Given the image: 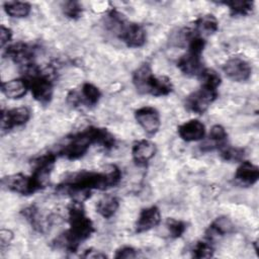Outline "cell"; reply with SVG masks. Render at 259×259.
<instances>
[{
    "mask_svg": "<svg viewBox=\"0 0 259 259\" xmlns=\"http://www.w3.org/2000/svg\"><path fill=\"white\" fill-rule=\"evenodd\" d=\"M121 172L115 165H108L102 172L82 170L68 176L58 189L70 194L73 200L82 202L90 196L92 189L105 190L119 183Z\"/></svg>",
    "mask_w": 259,
    "mask_h": 259,
    "instance_id": "obj_1",
    "label": "cell"
},
{
    "mask_svg": "<svg viewBox=\"0 0 259 259\" xmlns=\"http://www.w3.org/2000/svg\"><path fill=\"white\" fill-rule=\"evenodd\" d=\"M70 228L53 242L54 246L68 252H76L81 242L90 238L94 232L92 221L86 215L82 202L73 200L68 208Z\"/></svg>",
    "mask_w": 259,
    "mask_h": 259,
    "instance_id": "obj_2",
    "label": "cell"
},
{
    "mask_svg": "<svg viewBox=\"0 0 259 259\" xmlns=\"http://www.w3.org/2000/svg\"><path fill=\"white\" fill-rule=\"evenodd\" d=\"M133 82L141 94L158 97L168 95L173 90L171 80L166 76H155L149 64H143L134 72Z\"/></svg>",
    "mask_w": 259,
    "mask_h": 259,
    "instance_id": "obj_3",
    "label": "cell"
},
{
    "mask_svg": "<svg viewBox=\"0 0 259 259\" xmlns=\"http://www.w3.org/2000/svg\"><path fill=\"white\" fill-rule=\"evenodd\" d=\"M67 139L69 142L62 146L55 154L68 160L79 159L88 151L92 144H95V126H89Z\"/></svg>",
    "mask_w": 259,
    "mask_h": 259,
    "instance_id": "obj_4",
    "label": "cell"
},
{
    "mask_svg": "<svg viewBox=\"0 0 259 259\" xmlns=\"http://www.w3.org/2000/svg\"><path fill=\"white\" fill-rule=\"evenodd\" d=\"M218 90L201 86L197 91L186 97L185 106L189 111L201 114L207 110L209 105L217 99Z\"/></svg>",
    "mask_w": 259,
    "mask_h": 259,
    "instance_id": "obj_5",
    "label": "cell"
},
{
    "mask_svg": "<svg viewBox=\"0 0 259 259\" xmlns=\"http://www.w3.org/2000/svg\"><path fill=\"white\" fill-rule=\"evenodd\" d=\"M116 35L130 48H139L146 42V31L141 24L125 21Z\"/></svg>",
    "mask_w": 259,
    "mask_h": 259,
    "instance_id": "obj_6",
    "label": "cell"
},
{
    "mask_svg": "<svg viewBox=\"0 0 259 259\" xmlns=\"http://www.w3.org/2000/svg\"><path fill=\"white\" fill-rule=\"evenodd\" d=\"M135 118L149 136H154L160 128V114L154 107L144 106L138 108L135 111Z\"/></svg>",
    "mask_w": 259,
    "mask_h": 259,
    "instance_id": "obj_7",
    "label": "cell"
},
{
    "mask_svg": "<svg viewBox=\"0 0 259 259\" xmlns=\"http://www.w3.org/2000/svg\"><path fill=\"white\" fill-rule=\"evenodd\" d=\"M223 71L226 76L236 82H243L250 78L252 69L250 64L239 57L229 59L223 66Z\"/></svg>",
    "mask_w": 259,
    "mask_h": 259,
    "instance_id": "obj_8",
    "label": "cell"
},
{
    "mask_svg": "<svg viewBox=\"0 0 259 259\" xmlns=\"http://www.w3.org/2000/svg\"><path fill=\"white\" fill-rule=\"evenodd\" d=\"M30 118V110L25 106L15 107L1 112V128L9 131L15 126L25 124Z\"/></svg>",
    "mask_w": 259,
    "mask_h": 259,
    "instance_id": "obj_9",
    "label": "cell"
},
{
    "mask_svg": "<svg viewBox=\"0 0 259 259\" xmlns=\"http://www.w3.org/2000/svg\"><path fill=\"white\" fill-rule=\"evenodd\" d=\"M1 182L6 189L22 195H29L35 192L30 176H25L21 173L3 177Z\"/></svg>",
    "mask_w": 259,
    "mask_h": 259,
    "instance_id": "obj_10",
    "label": "cell"
},
{
    "mask_svg": "<svg viewBox=\"0 0 259 259\" xmlns=\"http://www.w3.org/2000/svg\"><path fill=\"white\" fill-rule=\"evenodd\" d=\"M4 54L13 62L24 67L33 63L32 61L34 57V49L27 44L16 42L7 47Z\"/></svg>",
    "mask_w": 259,
    "mask_h": 259,
    "instance_id": "obj_11",
    "label": "cell"
},
{
    "mask_svg": "<svg viewBox=\"0 0 259 259\" xmlns=\"http://www.w3.org/2000/svg\"><path fill=\"white\" fill-rule=\"evenodd\" d=\"M157 152L156 145L149 140L135 142L132 148V156L135 163L139 166H146Z\"/></svg>",
    "mask_w": 259,
    "mask_h": 259,
    "instance_id": "obj_12",
    "label": "cell"
},
{
    "mask_svg": "<svg viewBox=\"0 0 259 259\" xmlns=\"http://www.w3.org/2000/svg\"><path fill=\"white\" fill-rule=\"evenodd\" d=\"M161 222L160 210L156 205L143 208L136 223V233H144L155 227Z\"/></svg>",
    "mask_w": 259,
    "mask_h": 259,
    "instance_id": "obj_13",
    "label": "cell"
},
{
    "mask_svg": "<svg viewBox=\"0 0 259 259\" xmlns=\"http://www.w3.org/2000/svg\"><path fill=\"white\" fill-rule=\"evenodd\" d=\"M178 135L185 142L200 141L205 136V126L198 119H190L178 126Z\"/></svg>",
    "mask_w": 259,
    "mask_h": 259,
    "instance_id": "obj_14",
    "label": "cell"
},
{
    "mask_svg": "<svg viewBox=\"0 0 259 259\" xmlns=\"http://www.w3.org/2000/svg\"><path fill=\"white\" fill-rule=\"evenodd\" d=\"M177 67L187 76H199L204 69L202 66L201 55L189 51L178 60Z\"/></svg>",
    "mask_w": 259,
    "mask_h": 259,
    "instance_id": "obj_15",
    "label": "cell"
},
{
    "mask_svg": "<svg viewBox=\"0 0 259 259\" xmlns=\"http://www.w3.org/2000/svg\"><path fill=\"white\" fill-rule=\"evenodd\" d=\"M259 168L249 161H242L237 168L235 179L244 186H252L258 181Z\"/></svg>",
    "mask_w": 259,
    "mask_h": 259,
    "instance_id": "obj_16",
    "label": "cell"
},
{
    "mask_svg": "<svg viewBox=\"0 0 259 259\" xmlns=\"http://www.w3.org/2000/svg\"><path fill=\"white\" fill-rule=\"evenodd\" d=\"M234 231V225L227 217L217 218L205 231V238L212 243L213 240L226 236Z\"/></svg>",
    "mask_w": 259,
    "mask_h": 259,
    "instance_id": "obj_17",
    "label": "cell"
},
{
    "mask_svg": "<svg viewBox=\"0 0 259 259\" xmlns=\"http://www.w3.org/2000/svg\"><path fill=\"white\" fill-rule=\"evenodd\" d=\"M28 89V84L24 78L11 79L3 82L1 85L2 93L9 99H19L23 97Z\"/></svg>",
    "mask_w": 259,
    "mask_h": 259,
    "instance_id": "obj_18",
    "label": "cell"
},
{
    "mask_svg": "<svg viewBox=\"0 0 259 259\" xmlns=\"http://www.w3.org/2000/svg\"><path fill=\"white\" fill-rule=\"evenodd\" d=\"M228 134L225 127L221 124H214L210 128L208 139L205 143L201 144V151H211L213 149H220L226 145Z\"/></svg>",
    "mask_w": 259,
    "mask_h": 259,
    "instance_id": "obj_19",
    "label": "cell"
},
{
    "mask_svg": "<svg viewBox=\"0 0 259 259\" xmlns=\"http://www.w3.org/2000/svg\"><path fill=\"white\" fill-rule=\"evenodd\" d=\"M194 32L201 36L205 37L210 34H213L219 29L218 19L212 14H204L197 18L194 22Z\"/></svg>",
    "mask_w": 259,
    "mask_h": 259,
    "instance_id": "obj_20",
    "label": "cell"
},
{
    "mask_svg": "<svg viewBox=\"0 0 259 259\" xmlns=\"http://www.w3.org/2000/svg\"><path fill=\"white\" fill-rule=\"evenodd\" d=\"M118 206V199L115 196L108 194L98 200L96 204V210L101 217L105 219H110L116 212Z\"/></svg>",
    "mask_w": 259,
    "mask_h": 259,
    "instance_id": "obj_21",
    "label": "cell"
},
{
    "mask_svg": "<svg viewBox=\"0 0 259 259\" xmlns=\"http://www.w3.org/2000/svg\"><path fill=\"white\" fill-rule=\"evenodd\" d=\"M79 94L81 98V103L86 104L87 106L96 105L101 97L100 90L95 85L88 82L82 85L81 91L79 92Z\"/></svg>",
    "mask_w": 259,
    "mask_h": 259,
    "instance_id": "obj_22",
    "label": "cell"
},
{
    "mask_svg": "<svg viewBox=\"0 0 259 259\" xmlns=\"http://www.w3.org/2000/svg\"><path fill=\"white\" fill-rule=\"evenodd\" d=\"M4 10L11 17L22 18L30 13L31 6L27 2L8 1L4 3Z\"/></svg>",
    "mask_w": 259,
    "mask_h": 259,
    "instance_id": "obj_23",
    "label": "cell"
},
{
    "mask_svg": "<svg viewBox=\"0 0 259 259\" xmlns=\"http://www.w3.org/2000/svg\"><path fill=\"white\" fill-rule=\"evenodd\" d=\"M221 3L229 7L232 15H247L252 12L254 7V2L248 0H231Z\"/></svg>",
    "mask_w": 259,
    "mask_h": 259,
    "instance_id": "obj_24",
    "label": "cell"
},
{
    "mask_svg": "<svg viewBox=\"0 0 259 259\" xmlns=\"http://www.w3.org/2000/svg\"><path fill=\"white\" fill-rule=\"evenodd\" d=\"M199 79L201 81V86L208 87L211 89H217L222 83L221 76L217 71L209 68H204L199 74Z\"/></svg>",
    "mask_w": 259,
    "mask_h": 259,
    "instance_id": "obj_25",
    "label": "cell"
},
{
    "mask_svg": "<svg viewBox=\"0 0 259 259\" xmlns=\"http://www.w3.org/2000/svg\"><path fill=\"white\" fill-rule=\"evenodd\" d=\"M220 150V155L222 159L229 162H239L244 159L245 150L242 148H235L228 146L227 144L224 145Z\"/></svg>",
    "mask_w": 259,
    "mask_h": 259,
    "instance_id": "obj_26",
    "label": "cell"
},
{
    "mask_svg": "<svg viewBox=\"0 0 259 259\" xmlns=\"http://www.w3.org/2000/svg\"><path fill=\"white\" fill-rule=\"evenodd\" d=\"M214 248L208 240L198 241L192 249V256L195 258H210L213 256Z\"/></svg>",
    "mask_w": 259,
    "mask_h": 259,
    "instance_id": "obj_27",
    "label": "cell"
},
{
    "mask_svg": "<svg viewBox=\"0 0 259 259\" xmlns=\"http://www.w3.org/2000/svg\"><path fill=\"white\" fill-rule=\"evenodd\" d=\"M166 227L168 229L170 237L174 239L181 237L187 228L186 224L183 221H179L175 219H167Z\"/></svg>",
    "mask_w": 259,
    "mask_h": 259,
    "instance_id": "obj_28",
    "label": "cell"
},
{
    "mask_svg": "<svg viewBox=\"0 0 259 259\" xmlns=\"http://www.w3.org/2000/svg\"><path fill=\"white\" fill-rule=\"evenodd\" d=\"M64 14L71 19H77L82 14V5L77 1H67L63 5Z\"/></svg>",
    "mask_w": 259,
    "mask_h": 259,
    "instance_id": "obj_29",
    "label": "cell"
},
{
    "mask_svg": "<svg viewBox=\"0 0 259 259\" xmlns=\"http://www.w3.org/2000/svg\"><path fill=\"white\" fill-rule=\"evenodd\" d=\"M114 257L117 258V259H120V258L121 259L136 258V257H138V251L133 247L124 246V247H121V248L116 250Z\"/></svg>",
    "mask_w": 259,
    "mask_h": 259,
    "instance_id": "obj_30",
    "label": "cell"
},
{
    "mask_svg": "<svg viewBox=\"0 0 259 259\" xmlns=\"http://www.w3.org/2000/svg\"><path fill=\"white\" fill-rule=\"evenodd\" d=\"M12 38V31L10 28L1 25L0 26V45L3 48L6 44H8Z\"/></svg>",
    "mask_w": 259,
    "mask_h": 259,
    "instance_id": "obj_31",
    "label": "cell"
},
{
    "mask_svg": "<svg viewBox=\"0 0 259 259\" xmlns=\"http://www.w3.org/2000/svg\"><path fill=\"white\" fill-rule=\"evenodd\" d=\"M13 239V233L10 230L2 229L0 231V242H1V248H4L7 246L11 240Z\"/></svg>",
    "mask_w": 259,
    "mask_h": 259,
    "instance_id": "obj_32",
    "label": "cell"
},
{
    "mask_svg": "<svg viewBox=\"0 0 259 259\" xmlns=\"http://www.w3.org/2000/svg\"><path fill=\"white\" fill-rule=\"evenodd\" d=\"M82 257H85V258H106V255L103 254L102 252L94 250V249H87V250H85Z\"/></svg>",
    "mask_w": 259,
    "mask_h": 259,
    "instance_id": "obj_33",
    "label": "cell"
}]
</instances>
